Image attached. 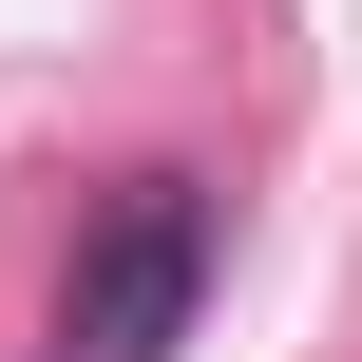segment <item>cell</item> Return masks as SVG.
<instances>
[{
  "mask_svg": "<svg viewBox=\"0 0 362 362\" xmlns=\"http://www.w3.org/2000/svg\"><path fill=\"white\" fill-rule=\"evenodd\" d=\"M191 286H210V191L191 172H134L115 229L76 248V286H57V362H172L191 344Z\"/></svg>",
  "mask_w": 362,
  "mask_h": 362,
  "instance_id": "cell-1",
  "label": "cell"
}]
</instances>
